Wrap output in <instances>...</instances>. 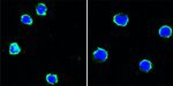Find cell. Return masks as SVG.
Returning <instances> with one entry per match:
<instances>
[{
	"label": "cell",
	"mask_w": 173,
	"mask_h": 86,
	"mask_svg": "<svg viewBox=\"0 0 173 86\" xmlns=\"http://www.w3.org/2000/svg\"><path fill=\"white\" fill-rule=\"evenodd\" d=\"M128 16L123 14V13H120V14H117V15L113 17V21L117 25H120V26H125L127 25V23H128Z\"/></svg>",
	"instance_id": "6da1fadb"
},
{
	"label": "cell",
	"mask_w": 173,
	"mask_h": 86,
	"mask_svg": "<svg viewBox=\"0 0 173 86\" xmlns=\"http://www.w3.org/2000/svg\"><path fill=\"white\" fill-rule=\"evenodd\" d=\"M94 57H95V60H97V61H105V60H108V53L103 48H97L96 51L94 52Z\"/></svg>",
	"instance_id": "7a4b0ae2"
},
{
	"label": "cell",
	"mask_w": 173,
	"mask_h": 86,
	"mask_svg": "<svg viewBox=\"0 0 173 86\" xmlns=\"http://www.w3.org/2000/svg\"><path fill=\"white\" fill-rule=\"evenodd\" d=\"M158 34H159V36L161 37H164V38H169V37H171L172 36V29L170 28V26H167V25H163L158 30Z\"/></svg>",
	"instance_id": "3957f363"
},
{
	"label": "cell",
	"mask_w": 173,
	"mask_h": 86,
	"mask_svg": "<svg viewBox=\"0 0 173 86\" xmlns=\"http://www.w3.org/2000/svg\"><path fill=\"white\" fill-rule=\"evenodd\" d=\"M152 68V64L149 60H142L140 62V70L143 71V72H148V71L151 70Z\"/></svg>",
	"instance_id": "277c9868"
},
{
	"label": "cell",
	"mask_w": 173,
	"mask_h": 86,
	"mask_svg": "<svg viewBox=\"0 0 173 86\" xmlns=\"http://www.w3.org/2000/svg\"><path fill=\"white\" fill-rule=\"evenodd\" d=\"M21 52V48H20V46L16 44V43H12L11 46H9V53H11L12 55H16V54H19Z\"/></svg>",
	"instance_id": "5b68a950"
},
{
	"label": "cell",
	"mask_w": 173,
	"mask_h": 86,
	"mask_svg": "<svg viewBox=\"0 0 173 86\" xmlns=\"http://www.w3.org/2000/svg\"><path fill=\"white\" fill-rule=\"evenodd\" d=\"M36 13L38 14V15L43 16L46 14V6L44 4H39L37 5V7H36Z\"/></svg>",
	"instance_id": "8992f818"
},
{
	"label": "cell",
	"mask_w": 173,
	"mask_h": 86,
	"mask_svg": "<svg viewBox=\"0 0 173 86\" xmlns=\"http://www.w3.org/2000/svg\"><path fill=\"white\" fill-rule=\"evenodd\" d=\"M21 22L29 25V24H32V19H31V16L27 15V14H24V15L21 16Z\"/></svg>",
	"instance_id": "52a82bcc"
},
{
	"label": "cell",
	"mask_w": 173,
	"mask_h": 86,
	"mask_svg": "<svg viewBox=\"0 0 173 86\" xmlns=\"http://www.w3.org/2000/svg\"><path fill=\"white\" fill-rule=\"evenodd\" d=\"M46 82L50 84H55L58 82V76L55 75H47L46 76Z\"/></svg>",
	"instance_id": "ba28073f"
}]
</instances>
